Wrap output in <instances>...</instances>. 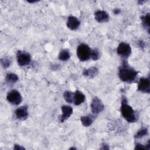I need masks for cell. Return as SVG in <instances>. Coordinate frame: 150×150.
Instances as JSON below:
<instances>
[{"label": "cell", "instance_id": "1", "mask_svg": "<svg viewBox=\"0 0 150 150\" xmlns=\"http://www.w3.org/2000/svg\"><path fill=\"white\" fill-rule=\"evenodd\" d=\"M137 75L138 72L128 66L125 60H124L118 70V76L120 80L124 82L132 83L137 79Z\"/></svg>", "mask_w": 150, "mask_h": 150}, {"label": "cell", "instance_id": "2", "mask_svg": "<svg viewBox=\"0 0 150 150\" xmlns=\"http://www.w3.org/2000/svg\"><path fill=\"white\" fill-rule=\"evenodd\" d=\"M121 112L124 118L128 122L133 123L137 121L135 112L133 108L129 105H128L127 100L125 96L122 97Z\"/></svg>", "mask_w": 150, "mask_h": 150}, {"label": "cell", "instance_id": "3", "mask_svg": "<svg viewBox=\"0 0 150 150\" xmlns=\"http://www.w3.org/2000/svg\"><path fill=\"white\" fill-rule=\"evenodd\" d=\"M91 49L85 43L79 45L77 48V56L81 62H85L90 59L91 58Z\"/></svg>", "mask_w": 150, "mask_h": 150}, {"label": "cell", "instance_id": "4", "mask_svg": "<svg viewBox=\"0 0 150 150\" xmlns=\"http://www.w3.org/2000/svg\"><path fill=\"white\" fill-rule=\"evenodd\" d=\"M16 59L18 64L19 66H26L31 62V56L26 52L18 50L16 53Z\"/></svg>", "mask_w": 150, "mask_h": 150}, {"label": "cell", "instance_id": "5", "mask_svg": "<svg viewBox=\"0 0 150 150\" xmlns=\"http://www.w3.org/2000/svg\"><path fill=\"white\" fill-rule=\"evenodd\" d=\"M7 101L13 105H19L22 101V97L21 93L16 90L9 91L6 95Z\"/></svg>", "mask_w": 150, "mask_h": 150}, {"label": "cell", "instance_id": "6", "mask_svg": "<svg viewBox=\"0 0 150 150\" xmlns=\"http://www.w3.org/2000/svg\"><path fill=\"white\" fill-rule=\"evenodd\" d=\"M118 55L123 58H127L131 53V48L129 44L125 42H121L117 49Z\"/></svg>", "mask_w": 150, "mask_h": 150}, {"label": "cell", "instance_id": "7", "mask_svg": "<svg viewBox=\"0 0 150 150\" xmlns=\"http://www.w3.org/2000/svg\"><path fill=\"white\" fill-rule=\"evenodd\" d=\"M104 105L102 101L98 97H94L91 104V109L93 114L94 115L99 114L104 110Z\"/></svg>", "mask_w": 150, "mask_h": 150}, {"label": "cell", "instance_id": "8", "mask_svg": "<svg viewBox=\"0 0 150 150\" xmlns=\"http://www.w3.org/2000/svg\"><path fill=\"white\" fill-rule=\"evenodd\" d=\"M138 90L144 93L150 92V80L149 78L142 77L139 79L138 84Z\"/></svg>", "mask_w": 150, "mask_h": 150}, {"label": "cell", "instance_id": "9", "mask_svg": "<svg viewBox=\"0 0 150 150\" xmlns=\"http://www.w3.org/2000/svg\"><path fill=\"white\" fill-rule=\"evenodd\" d=\"M62 115L59 117L60 122H63L67 120L73 114V108L71 106L64 105L61 107Z\"/></svg>", "mask_w": 150, "mask_h": 150}, {"label": "cell", "instance_id": "10", "mask_svg": "<svg viewBox=\"0 0 150 150\" xmlns=\"http://www.w3.org/2000/svg\"><path fill=\"white\" fill-rule=\"evenodd\" d=\"M15 114L18 119L25 120L28 117V107L25 105H23L18 108L15 111Z\"/></svg>", "mask_w": 150, "mask_h": 150}, {"label": "cell", "instance_id": "11", "mask_svg": "<svg viewBox=\"0 0 150 150\" xmlns=\"http://www.w3.org/2000/svg\"><path fill=\"white\" fill-rule=\"evenodd\" d=\"M67 28L72 30L77 29L80 25V22L77 18L74 16H70L68 17L67 21Z\"/></svg>", "mask_w": 150, "mask_h": 150}, {"label": "cell", "instance_id": "12", "mask_svg": "<svg viewBox=\"0 0 150 150\" xmlns=\"http://www.w3.org/2000/svg\"><path fill=\"white\" fill-rule=\"evenodd\" d=\"M95 19L100 23L107 22L109 20V15L105 11L103 10H97L94 13Z\"/></svg>", "mask_w": 150, "mask_h": 150}, {"label": "cell", "instance_id": "13", "mask_svg": "<svg viewBox=\"0 0 150 150\" xmlns=\"http://www.w3.org/2000/svg\"><path fill=\"white\" fill-rule=\"evenodd\" d=\"M86 99L85 95L80 91L76 90L73 95V103L75 105H79L83 103Z\"/></svg>", "mask_w": 150, "mask_h": 150}, {"label": "cell", "instance_id": "14", "mask_svg": "<svg viewBox=\"0 0 150 150\" xmlns=\"http://www.w3.org/2000/svg\"><path fill=\"white\" fill-rule=\"evenodd\" d=\"M98 73V69L96 67H91L87 69H84L83 71V74L84 76L93 78L97 75Z\"/></svg>", "mask_w": 150, "mask_h": 150}, {"label": "cell", "instance_id": "15", "mask_svg": "<svg viewBox=\"0 0 150 150\" xmlns=\"http://www.w3.org/2000/svg\"><path fill=\"white\" fill-rule=\"evenodd\" d=\"M141 20L142 21V25L145 29H146L148 32H149V19H150V15L149 13H148L144 15H142L141 16Z\"/></svg>", "mask_w": 150, "mask_h": 150}, {"label": "cell", "instance_id": "16", "mask_svg": "<svg viewBox=\"0 0 150 150\" xmlns=\"http://www.w3.org/2000/svg\"><path fill=\"white\" fill-rule=\"evenodd\" d=\"M94 116L92 115H85L82 116L80 118V121L81 124L84 127H88L90 126L93 122Z\"/></svg>", "mask_w": 150, "mask_h": 150}, {"label": "cell", "instance_id": "17", "mask_svg": "<svg viewBox=\"0 0 150 150\" xmlns=\"http://www.w3.org/2000/svg\"><path fill=\"white\" fill-rule=\"evenodd\" d=\"M70 57V53L67 49H62L58 56V58L61 61H67Z\"/></svg>", "mask_w": 150, "mask_h": 150}, {"label": "cell", "instance_id": "18", "mask_svg": "<svg viewBox=\"0 0 150 150\" xmlns=\"http://www.w3.org/2000/svg\"><path fill=\"white\" fill-rule=\"evenodd\" d=\"M5 79L8 83H15L18 81L19 77L16 74L12 73H9L6 74Z\"/></svg>", "mask_w": 150, "mask_h": 150}, {"label": "cell", "instance_id": "19", "mask_svg": "<svg viewBox=\"0 0 150 150\" xmlns=\"http://www.w3.org/2000/svg\"><path fill=\"white\" fill-rule=\"evenodd\" d=\"M148 134V130L147 128L142 127L137 131V132L135 134V135L134 136V138H137V139L141 138L144 137V136L147 135Z\"/></svg>", "mask_w": 150, "mask_h": 150}, {"label": "cell", "instance_id": "20", "mask_svg": "<svg viewBox=\"0 0 150 150\" xmlns=\"http://www.w3.org/2000/svg\"><path fill=\"white\" fill-rule=\"evenodd\" d=\"M74 93L70 91H66L63 93V97L64 100L68 103H72L73 102Z\"/></svg>", "mask_w": 150, "mask_h": 150}, {"label": "cell", "instance_id": "21", "mask_svg": "<svg viewBox=\"0 0 150 150\" xmlns=\"http://www.w3.org/2000/svg\"><path fill=\"white\" fill-rule=\"evenodd\" d=\"M11 59L8 57H4L1 59V64L5 69L9 67L11 64Z\"/></svg>", "mask_w": 150, "mask_h": 150}, {"label": "cell", "instance_id": "22", "mask_svg": "<svg viewBox=\"0 0 150 150\" xmlns=\"http://www.w3.org/2000/svg\"><path fill=\"white\" fill-rule=\"evenodd\" d=\"M100 56V53L98 50L97 49H94L93 50H91V58L92 60L94 61L97 60Z\"/></svg>", "mask_w": 150, "mask_h": 150}, {"label": "cell", "instance_id": "23", "mask_svg": "<svg viewBox=\"0 0 150 150\" xmlns=\"http://www.w3.org/2000/svg\"><path fill=\"white\" fill-rule=\"evenodd\" d=\"M150 148V141L149 140L148 141V143L146 145H144L140 143H137L135 144V149H147L149 150Z\"/></svg>", "mask_w": 150, "mask_h": 150}, {"label": "cell", "instance_id": "24", "mask_svg": "<svg viewBox=\"0 0 150 150\" xmlns=\"http://www.w3.org/2000/svg\"><path fill=\"white\" fill-rule=\"evenodd\" d=\"M13 149H17V150H20V149H25V148L19 145H18V144H15L14 145V147H13Z\"/></svg>", "mask_w": 150, "mask_h": 150}, {"label": "cell", "instance_id": "25", "mask_svg": "<svg viewBox=\"0 0 150 150\" xmlns=\"http://www.w3.org/2000/svg\"><path fill=\"white\" fill-rule=\"evenodd\" d=\"M120 12H121V9H120V8H115V9L113 10V13H114L115 15H118V14H119Z\"/></svg>", "mask_w": 150, "mask_h": 150}, {"label": "cell", "instance_id": "26", "mask_svg": "<svg viewBox=\"0 0 150 150\" xmlns=\"http://www.w3.org/2000/svg\"><path fill=\"white\" fill-rule=\"evenodd\" d=\"M100 149H109V147H108V145L103 144L101 145V147L100 148Z\"/></svg>", "mask_w": 150, "mask_h": 150}, {"label": "cell", "instance_id": "27", "mask_svg": "<svg viewBox=\"0 0 150 150\" xmlns=\"http://www.w3.org/2000/svg\"><path fill=\"white\" fill-rule=\"evenodd\" d=\"M138 45L141 48H143V47H145V43L144 42L141 41V40H139V42H138Z\"/></svg>", "mask_w": 150, "mask_h": 150}, {"label": "cell", "instance_id": "28", "mask_svg": "<svg viewBox=\"0 0 150 150\" xmlns=\"http://www.w3.org/2000/svg\"><path fill=\"white\" fill-rule=\"evenodd\" d=\"M37 2H38V1H28V2H29V3H35Z\"/></svg>", "mask_w": 150, "mask_h": 150}, {"label": "cell", "instance_id": "29", "mask_svg": "<svg viewBox=\"0 0 150 150\" xmlns=\"http://www.w3.org/2000/svg\"><path fill=\"white\" fill-rule=\"evenodd\" d=\"M76 148L75 147H71V148H70V149H76Z\"/></svg>", "mask_w": 150, "mask_h": 150}]
</instances>
